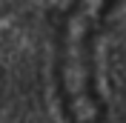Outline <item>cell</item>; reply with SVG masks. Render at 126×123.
<instances>
[{
  "instance_id": "cell-1",
  "label": "cell",
  "mask_w": 126,
  "mask_h": 123,
  "mask_svg": "<svg viewBox=\"0 0 126 123\" xmlns=\"http://www.w3.org/2000/svg\"><path fill=\"white\" fill-rule=\"evenodd\" d=\"M118 0H72L55 37V89L69 123H106L97 37Z\"/></svg>"
}]
</instances>
